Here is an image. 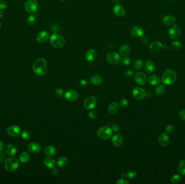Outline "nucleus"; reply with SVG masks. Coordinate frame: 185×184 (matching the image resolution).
Instances as JSON below:
<instances>
[{
    "mask_svg": "<svg viewBox=\"0 0 185 184\" xmlns=\"http://www.w3.org/2000/svg\"><path fill=\"white\" fill-rule=\"evenodd\" d=\"M127 177V173H126L125 172L122 173L121 174V177L122 178H125V177Z\"/></svg>",
    "mask_w": 185,
    "mask_h": 184,
    "instance_id": "obj_57",
    "label": "nucleus"
},
{
    "mask_svg": "<svg viewBox=\"0 0 185 184\" xmlns=\"http://www.w3.org/2000/svg\"><path fill=\"white\" fill-rule=\"evenodd\" d=\"M113 11L115 15L119 18H122L126 14L125 8L121 4H117L113 9Z\"/></svg>",
    "mask_w": 185,
    "mask_h": 184,
    "instance_id": "obj_14",
    "label": "nucleus"
},
{
    "mask_svg": "<svg viewBox=\"0 0 185 184\" xmlns=\"http://www.w3.org/2000/svg\"><path fill=\"white\" fill-rule=\"evenodd\" d=\"M113 1L114 3L117 4H118L119 2V1H120V0H113Z\"/></svg>",
    "mask_w": 185,
    "mask_h": 184,
    "instance_id": "obj_58",
    "label": "nucleus"
},
{
    "mask_svg": "<svg viewBox=\"0 0 185 184\" xmlns=\"http://www.w3.org/2000/svg\"><path fill=\"white\" fill-rule=\"evenodd\" d=\"M103 81L102 77L99 74H94L90 78V81L92 85H100Z\"/></svg>",
    "mask_w": 185,
    "mask_h": 184,
    "instance_id": "obj_28",
    "label": "nucleus"
},
{
    "mask_svg": "<svg viewBox=\"0 0 185 184\" xmlns=\"http://www.w3.org/2000/svg\"><path fill=\"white\" fill-rule=\"evenodd\" d=\"M106 60L109 64L117 65L121 62V58L120 56L116 52H110L107 53Z\"/></svg>",
    "mask_w": 185,
    "mask_h": 184,
    "instance_id": "obj_7",
    "label": "nucleus"
},
{
    "mask_svg": "<svg viewBox=\"0 0 185 184\" xmlns=\"http://www.w3.org/2000/svg\"><path fill=\"white\" fill-rule=\"evenodd\" d=\"M121 61L122 64H124V65L127 66V65H128L130 64L131 62V58L129 57H128L127 56H125L122 58V59L121 60Z\"/></svg>",
    "mask_w": 185,
    "mask_h": 184,
    "instance_id": "obj_42",
    "label": "nucleus"
},
{
    "mask_svg": "<svg viewBox=\"0 0 185 184\" xmlns=\"http://www.w3.org/2000/svg\"><path fill=\"white\" fill-rule=\"evenodd\" d=\"M55 95L59 98H61L64 95V91L61 88H57L55 90Z\"/></svg>",
    "mask_w": 185,
    "mask_h": 184,
    "instance_id": "obj_43",
    "label": "nucleus"
},
{
    "mask_svg": "<svg viewBox=\"0 0 185 184\" xmlns=\"http://www.w3.org/2000/svg\"><path fill=\"white\" fill-rule=\"evenodd\" d=\"M88 115H89V117H90V118L92 119V120L95 119L97 117V113L95 111H93V110H92V111H90L89 112Z\"/></svg>",
    "mask_w": 185,
    "mask_h": 184,
    "instance_id": "obj_45",
    "label": "nucleus"
},
{
    "mask_svg": "<svg viewBox=\"0 0 185 184\" xmlns=\"http://www.w3.org/2000/svg\"><path fill=\"white\" fill-rule=\"evenodd\" d=\"M145 70L147 74H152L155 70V65L152 60H148L146 61L145 66Z\"/></svg>",
    "mask_w": 185,
    "mask_h": 184,
    "instance_id": "obj_25",
    "label": "nucleus"
},
{
    "mask_svg": "<svg viewBox=\"0 0 185 184\" xmlns=\"http://www.w3.org/2000/svg\"><path fill=\"white\" fill-rule=\"evenodd\" d=\"M179 116L182 120H185V109L182 110L179 113Z\"/></svg>",
    "mask_w": 185,
    "mask_h": 184,
    "instance_id": "obj_54",
    "label": "nucleus"
},
{
    "mask_svg": "<svg viewBox=\"0 0 185 184\" xmlns=\"http://www.w3.org/2000/svg\"><path fill=\"white\" fill-rule=\"evenodd\" d=\"M132 35L136 37H141L144 34V29L139 25H135L131 29Z\"/></svg>",
    "mask_w": 185,
    "mask_h": 184,
    "instance_id": "obj_20",
    "label": "nucleus"
},
{
    "mask_svg": "<svg viewBox=\"0 0 185 184\" xmlns=\"http://www.w3.org/2000/svg\"><path fill=\"white\" fill-rule=\"evenodd\" d=\"M88 81L85 79H82L80 81V84L82 86H86L88 85Z\"/></svg>",
    "mask_w": 185,
    "mask_h": 184,
    "instance_id": "obj_51",
    "label": "nucleus"
},
{
    "mask_svg": "<svg viewBox=\"0 0 185 184\" xmlns=\"http://www.w3.org/2000/svg\"><path fill=\"white\" fill-rule=\"evenodd\" d=\"M125 76L128 77V78H131L133 76V71L131 70H128L127 71H125Z\"/></svg>",
    "mask_w": 185,
    "mask_h": 184,
    "instance_id": "obj_50",
    "label": "nucleus"
},
{
    "mask_svg": "<svg viewBox=\"0 0 185 184\" xmlns=\"http://www.w3.org/2000/svg\"><path fill=\"white\" fill-rule=\"evenodd\" d=\"M64 98L66 100L74 102L78 99V92L74 90H69L64 93Z\"/></svg>",
    "mask_w": 185,
    "mask_h": 184,
    "instance_id": "obj_12",
    "label": "nucleus"
},
{
    "mask_svg": "<svg viewBox=\"0 0 185 184\" xmlns=\"http://www.w3.org/2000/svg\"><path fill=\"white\" fill-rule=\"evenodd\" d=\"M1 22H0V29H1Z\"/></svg>",
    "mask_w": 185,
    "mask_h": 184,
    "instance_id": "obj_60",
    "label": "nucleus"
},
{
    "mask_svg": "<svg viewBox=\"0 0 185 184\" xmlns=\"http://www.w3.org/2000/svg\"><path fill=\"white\" fill-rule=\"evenodd\" d=\"M7 133L11 137H16L21 134V130L17 125H11L8 128Z\"/></svg>",
    "mask_w": 185,
    "mask_h": 184,
    "instance_id": "obj_11",
    "label": "nucleus"
},
{
    "mask_svg": "<svg viewBox=\"0 0 185 184\" xmlns=\"http://www.w3.org/2000/svg\"><path fill=\"white\" fill-rule=\"evenodd\" d=\"M171 46L174 49L177 50L181 49L182 47L181 43L177 40L172 41L171 43Z\"/></svg>",
    "mask_w": 185,
    "mask_h": 184,
    "instance_id": "obj_37",
    "label": "nucleus"
},
{
    "mask_svg": "<svg viewBox=\"0 0 185 184\" xmlns=\"http://www.w3.org/2000/svg\"><path fill=\"white\" fill-rule=\"evenodd\" d=\"M158 143L161 146L166 147L169 143V138L166 133H161L158 137Z\"/></svg>",
    "mask_w": 185,
    "mask_h": 184,
    "instance_id": "obj_17",
    "label": "nucleus"
},
{
    "mask_svg": "<svg viewBox=\"0 0 185 184\" xmlns=\"http://www.w3.org/2000/svg\"><path fill=\"white\" fill-rule=\"evenodd\" d=\"M43 163L49 169H52L55 166L56 164L55 159L51 157H48L46 158L43 160Z\"/></svg>",
    "mask_w": 185,
    "mask_h": 184,
    "instance_id": "obj_30",
    "label": "nucleus"
},
{
    "mask_svg": "<svg viewBox=\"0 0 185 184\" xmlns=\"http://www.w3.org/2000/svg\"><path fill=\"white\" fill-rule=\"evenodd\" d=\"M44 153L47 157H52L56 153V150L52 145H48L44 150Z\"/></svg>",
    "mask_w": 185,
    "mask_h": 184,
    "instance_id": "obj_27",
    "label": "nucleus"
},
{
    "mask_svg": "<svg viewBox=\"0 0 185 184\" xmlns=\"http://www.w3.org/2000/svg\"><path fill=\"white\" fill-rule=\"evenodd\" d=\"M177 74L176 72L171 69L166 70L161 77V81L164 84L171 85L173 84L177 81Z\"/></svg>",
    "mask_w": 185,
    "mask_h": 184,
    "instance_id": "obj_2",
    "label": "nucleus"
},
{
    "mask_svg": "<svg viewBox=\"0 0 185 184\" xmlns=\"http://www.w3.org/2000/svg\"><path fill=\"white\" fill-rule=\"evenodd\" d=\"M22 138L25 140H28L31 137V133L27 130H25L21 132Z\"/></svg>",
    "mask_w": 185,
    "mask_h": 184,
    "instance_id": "obj_39",
    "label": "nucleus"
},
{
    "mask_svg": "<svg viewBox=\"0 0 185 184\" xmlns=\"http://www.w3.org/2000/svg\"><path fill=\"white\" fill-rule=\"evenodd\" d=\"M50 44L56 49H60L64 46L66 39L62 35L58 33H54L50 37Z\"/></svg>",
    "mask_w": 185,
    "mask_h": 184,
    "instance_id": "obj_3",
    "label": "nucleus"
},
{
    "mask_svg": "<svg viewBox=\"0 0 185 184\" xmlns=\"http://www.w3.org/2000/svg\"><path fill=\"white\" fill-rule=\"evenodd\" d=\"M19 165L18 160L13 157L8 158L4 161L5 169L9 172H13L18 170Z\"/></svg>",
    "mask_w": 185,
    "mask_h": 184,
    "instance_id": "obj_4",
    "label": "nucleus"
},
{
    "mask_svg": "<svg viewBox=\"0 0 185 184\" xmlns=\"http://www.w3.org/2000/svg\"><path fill=\"white\" fill-rule=\"evenodd\" d=\"M136 174H137V173L135 170H129L127 173V177L129 179H133L136 176Z\"/></svg>",
    "mask_w": 185,
    "mask_h": 184,
    "instance_id": "obj_40",
    "label": "nucleus"
},
{
    "mask_svg": "<svg viewBox=\"0 0 185 184\" xmlns=\"http://www.w3.org/2000/svg\"><path fill=\"white\" fill-rule=\"evenodd\" d=\"M133 96L135 99L137 100H141L143 99L146 95V92L143 88L141 87H136L133 89Z\"/></svg>",
    "mask_w": 185,
    "mask_h": 184,
    "instance_id": "obj_10",
    "label": "nucleus"
},
{
    "mask_svg": "<svg viewBox=\"0 0 185 184\" xmlns=\"http://www.w3.org/2000/svg\"><path fill=\"white\" fill-rule=\"evenodd\" d=\"M119 110V105L118 103L113 102L110 103L108 106V111L110 114L113 115L118 112Z\"/></svg>",
    "mask_w": 185,
    "mask_h": 184,
    "instance_id": "obj_26",
    "label": "nucleus"
},
{
    "mask_svg": "<svg viewBox=\"0 0 185 184\" xmlns=\"http://www.w3.org/2000/svg\"><path fill=\"white\" fill-rule=\"evenodd\" d=\"M112 130L108 126L101 127L97 131L96 134L98 137L102 140H108L112 137Z\"/></svg>",
    "mask_w": 185,
    "mask_h": 184,
    "instance_id": "obj_5",
    "label": "nucleus"
},
{
    "mask_svg": "<svg viewBox=\"0 0 185 184\" xmlns=\"http://www.w3.org/2000/svg\"><path fill=\"white\" fill-rule=\"evenodd\" d=\"M181 34V28L179 25H173L169 29L168 35L172 39H176Z\"/></svg>",
    "mask_w": 185,
    "mask_h": 184,
    "instance_id": "obj_8",
    "label": "nucleus"
},
{
    "mask_svg": "<svg viewBox=\"0 0 185 184\" xmlns=\"http://www.w3.org/2000/svg\"><path fill=\"white\" fill-rule=\"evenodd\" d=\"M32 70L34 73L38 76L45 75L48 70L46 60L43 58L37 59L33 64Z\"/></svg>",
    "mask_w": 185,
    "mask_h": 184,
    "instance_id": "obj_1",
    "label": "nucleus"
},
{
    "mask_svg": "<svg viewBox=\"0 0 185 184\" xmlns=\"http://www.w3.org/2000/svg\"><path fill=\"white\" fill-rule=\"evenodd\" d=\"M97 100L93 96H88L85 98L84 102V106L87 110H92L96 105Z\"/></svg>",
    "mask_w": 185,
    "mask_h": 184,
    "instance_id": "obj_9",
    "label": "nucleus"
},
{
    "mask_svg": "<svg viewBox=\"0 0 185 184\" xmlns=\"http://www.w3.org/2000/svg\"><path fill=\"white\" fill-rule=\"evenodd\" d=\"M112 142L113 145L116 147H120L124 143V138L121 134H115L112 139Z\"/></svg>",
    "mask_w": 185,
    "mask_h": 184,
    "instance_id": "obj_19",
    "label": "nucleus"
},
{
    "mask_svg": "<svg viewBox=\"0 0 185 184\" xmlns=\"http://www.w3.org/2000/svg\"><path fill=\"white\" fill-rule=\"evenodd\" d=\"M39 7V4L36 0H27L25 4V9L29 14H34Z\"/></svg>",
    "mask_w": 185,
    "mask_h": 184,
    "instance_id": "obj_6",
    "label": "nucleus"
},
{
    "mask_svg": "<svg viewBox=\"0 0 185 184\" xmlns=\"http://www.w3.org/2000/svg\"><path fill=\"white\" fill-rule=\"evenodd\" d=\"M97 56V55L96 51L93 49H90L88 50L85 53V59L89 62H93L96 60Z\"/></svg>",
    "mask_w": 185,
    "mask_h": 184,
    "instance_id": "obj_18",
    "label": "nucleus"
},
{
    "mask_svg": "<svg viewBox=\"0 0 185 184\" xmlns=\"http://www.w3.org/2000/svg\"><path fill=\"white\" fill-rule=\"evenodd\" d=\"M141 42L144 44H148V42H149V41H150V39H149L147 37H146V36H143L142 37H141Z\"/></svg>",
    "mask_w": 185,
    "mask_h": 184,
    "instance_id": "obj_52",
    "label": "nucleus"
},
{
    "mask_svg": "<svg viewBox=\"0 0 185 184\" xmlns=\"http://www.w3.org/2000/svg\"><path fill=\"white\" fill-rule=\"evenodd\" d=\"M51 173L54 176H56L57 174L59 173V170L57 169L56 167H53V168L51 169Z\"/></svg>",
    "mask_w": 185,
    "mask_h": 184,
    "instance_id": "obj_53",
    "label": "nucleus"
},
{
    "mask_svg": "<svg viewBox=\"0 0 185 184\" xmlns=\"http://www.w3.org/2000/svg\"><path fill=\"white\" fill-rule=\"evenodd\" d=\"M162 48V46L161 43L159 41H154L150 44V51L153 54H157L160 52Z\"/></svg>",
    "mask_w": 185,
    "mask_h": 184,
    "instance_id": "obj_16",
    "label": "nucleus"
},
{
    "mask_svg": "<svg viewBox=\"0 0 185 184\" xmlns=\"http://www.w3.org/2000/svg\"><path fill=\"white\" fill-rule=\"evenodd\" d=\"M6 155L5 153L2 152V151H0V164L4 163V162L6 160Z\"/></svg>",
    "mask_w": 185,
    "mask_h": 184,
    "instance_id": "obj_48",
    "label": "nucleus"
},
{
    "mask_svg": "<svg viewBox=\"0 0 185 184\" xmlns=\"http://www.w3.org/2000/svg\"><path fill=\"white\" fill-rule=\"evenodd\" d=\"M112 130L116 132L120 131V126L117 123H114L112 124Z\"/></svg>",
    "mask_w": 185,
    "mask_h": 184,
    "instance_id": "obj_47",
    "label": "nucleus"
},
{
    "mask_svg": "<svg viewBox=\"0 0 185 184\" xmlns=\"http://www.w3.org/2000/svg\"><path fill=\"white\" fill-rule=\"evenodd\" d=\"M135 81L138 85H143L145 84L147 81L146 75L143 71L138 72L135 74Z\"/></svg>",
    "mask_w": 185,
    "mask_h": 184,
    "instance_id": "obj_13",
    "label": "nucleus"
},
{
    "mask_svg": "<svg viewBox=\"0 0 185 184\" xmlns=\"http://www.w3.org/2000/svg\"><path fill=\"white\" fill-rule=\"evenodd\" d=\"M128 104H129V101H128V100H127V99H121V100H120V105L121 107H125L128 106Z\"/></svg>",
    "mask_w": 185,
    "mask_h": 184,
    "instance_id": "obj_46",
    "label": "nucleus"
},
{
    "mask_svg": "<svg viewBox=\"0 0 185 184\" xmlns=\"http://www.w3.org/2000/svg\"><path fill=\"white\" fill-rule=\"evenodd\" d=\"M176 18L174 16L168 15L164 16L162 20V22L164 25H173L176 22Z\"/></svg>",
    "mask_w": 185,
    "mask_h": 184,
    "instance_id": "obj_22",
    "label": "nucleus"
},
{
    "mask_svg": "<svg viewBox=\"0 0 185 184\" xmlns=\"http://www.w3.org/2000/svg\"><path fill=\"white\" fill-rule=\"evenodd\" d=\"M7 7V2L4 0H0V9L4 10Z\"/></svg>",
    "mask_w": 185,
    "mask_h": 184,
    "instance_id": "obj_44",
    "label": "nucleus"
},
{
    "mask_svg": "<svg viewBox=\"0 0 185 184\" xmlns=\"http://www.w3.org/2000/svg\"><path fill=\"white\" fill-rule=\"evenodd\" d=\"M175 130L174 126L172 125H168L165 129V132L167 134H172L174 132Z\"/></svg>",
    "mask_w": 185,
    "mask_h": 184,
    "instance_id": "obj_41",
    "label": "nucleus"
},
{
    "mask_svg": "<svg viewBox=\"0 0 185 184\" xmlns=\"http://www.w3.org/2000/svg\"><path fill=\"white\" fill-rule=\"evenodd\" d=\"M60 1H62V2H64V1H66V0H59Z\"/></svg>",
    "mask_w": 185,
    "mask_h": 184,
    "instance_id": "obj_59",
    "label": "nucleus"
},
{
    "mask_svg": "<svg viewBox=\"0 0 185 184\" xmlns=\"http://www.w3.org/2000/svg\"><path fill=\"white\" fill-rule=\"evenodd\" d=\"M143 62L141 60H135L133 64V68L135 70H139L143 68Z\"/></svg>",
    "mask_w": 185,
    "mask_h": 184,
    "instance_id": "obj_35",
    "label": "nucleus"
},
{
    "mask_svg": "<svg viewBox=\"0 0 185 184\" xmlns=\"http://www.w3.org/2000/svg\"><path fill=\"white\" fill-rule=\"evenodd\" d=\"M68 162V160L66 157L61 156L57 159V166L60 167V168H64L67 165Z\"/></svg>",
    "mask_w": 185,
    "mask_h": 184,
    "instance_id": "obj_32",
    "label": "nucleus"
},
{
    "mask_svg": "<svg viewBox=\"0 0 185 184\" xmlns=\"http://www.w3.org/2000/svg\"><path fill=\"white\" fill-rule=\"evenodd\" d=\"M19 159L23 164L28 163L30 160V155L27 152H22L19 156Z\"/></svg>",
    "mask_w": 185,
    "mask_h": 184,
    "instance_id": "obj_31",
    "label": "nucleus"
},
{
    "mask_svg": "<svg viewBox=\"0 0 185 184\" xmlns=\"http://www.w3.org/2000/svg\"><path fill=\"white\" fill-rule=\"evenodd\" d=\"M129 183V181L125 179V178H121L117 182V184H128Z\"/></svg>",
    "mask_w": 185,
    "mask_h": 184,
    "instance_id": "obj_49",
    "label": "nucleus"
},
{
    "mask_svg": "<svg viewBox=\"0 0 185 184\" xmlns=\"http://www.w3.org/2000/svg\"><path fill=\"white\" fill-rule=\"evenodd\" d=\"M178 172L181 176L185 175V160H182L179 163L178 166Z\"/></svg>",
    "mask_w": 185,
    "mask_h": 184,
    "instance_id": "obj_33",
    "label": "nucleus"
},
{
    "mask_svg": "<svg viewBox=\"0 0 185 184\" xmlns=\"http://www.w3.org/2000/svg\"><path fill=\"white\" fill-rule=\"evenodd\" d=\"M131 47L128 44H124L120 48V53L122 56H127L131 53Z\"/></svg>",
    "mask_w": 185,
    "mask_h": 184,
    "instance_id": "obj_29",
    "label": "nucleus"
},
{
    "mask_svg": "<svg viewBox=\"0 0 185 184\" xmlns=\"http://www.w3.org/2000/svg\"><path fill=\"white\" fill-rule=\"evenodd\" d=\"M49 38V33L46 31H42L40 32L36 36V41L39 43H44L46 42Z\"/></svg>",
    "mask_w": 185,
    "mask_h": 184,
    "instance_id": "obj_15",
    "label": "nucleus"
},
{
    "mask_svg": "<svg viewBox=\"0 0 185 184\" xmlns=\"http://www.w3.org/2000/svg\"><path fill=\"white\" fill-rule=\"evenodd\" d=\"M166 88L164 85L160 84L157 86V88L155 89V93L157 96H161L164 95L165 92Z\"/></svg>",
    "mask_w": 185,
    "mask_h": 184,
    "instance_id": "obj_34",
    "label": "nucleus"
},
{
    "mask_svg": "<svg viewBox=\"0 0 185 184\" xmlns=\"http://www.w3.org/2000/svg\"><path fill=\"white\" fill-rule=\"evenodd\" d=\"M161 78L157 74H152L148 78V81L150 85L155 86L159 85L161 82Z\"/></svg>",
    "mask_w": 185,
    "mask_h": 184,
    "instance_id": "obj_24",
    "label": "nucleus"
},
{
    "mask_svg": "<svg viewBox=\"0 0 185 184\" xmlns=\"http://www.w3.org/2000/svg\"><path fill=\"white\" fill-rule=\"evenodd\" d=\"M181 180V177L180 174H175L173 175L171 178V182L172 184H178Z\"/></svg>",
    "mask_w": 185,
    "mask_h": 184,
    "instance_id": "obj_36",
    "label": "nucleus"
},
{
    "mask_svg": "<svg viewBox=\"0 0 185 184\" xmlns=\"http://www.w3.org/2000/svg\"><path fill=\"white\" fill-rule=\"evenodd\" d=\"M36 17L35 15H31L30 16H29L28 18H27V23L29 25H32L35 23Z\"/></svg>",
    "mask_w": 185,
    "mask_h": 184,
    "instance_id": "obj_38",
    "label": "nucleus"
},
{
    "mask_svg": "<svg viewBox=\"0 0 185 184\" xmlns=\"http://www.w3.org/2000/svg\"><path fill=\"white\" fill-rule=\"evenodd\" d=\"M5 151H6V153L8 155L11 156V157L14 156L16 154L17 152H18L17 148L16 147V146L14 145L11 144H8L6 146Z\"/></svg>",
    "mask_w": 185,
    "mask_h": 184,
    "instance_id": "obj_23",
    "label": "nucleus"
},
{
    "mask_svg": "<svg viewBox=\"0 0 185 184\" xmlns=\"http://www.w3.org/2000/svg\"><path fill=\"white\" fill-rule=\"evenodd\" d=\"M4 16V12L2 11H0V18H2Z\"/></svg>",
    "mask_w": 185,
    "mask_h": 184,
    "instance_id": "obj_56",
    "label": "nucleus"
},
{
    "mask_svg": "<svg viewBox=\"0 0 185 184\" xmlns=\"http://www.w3.org/2000/svg\"><path fill=\"white\" fill-rule=\"evenodd\" d=\"M27 149L29 152L32 153H37L41 151V147L39 143H31L29 144Z\"/></svg>",
    "mask_w": 185,
    "mask_h": 184,
    "instance_id": "obj_21",
    "label": "nucleus"
},
{
    "mask_svg": "<svg viewBox=\"0 0 185 184\" xmlns=\"http://www.w3.org/2000/svg\"><path fill=\"white\" fill-rule=\"evenodd\" d=\"M4 148V142L0 140V151H2Z\"/></svg>",
    "mask_w": 185,
    "mask_h": 184,
    "instance_id": "obj_55",
    "label": "nucleus"
},
{
    "mask_svg": "<svg viewBox=\"0 0 185 184\" xmlns=\"http://www.w3.org/2000/svg\"><path fill=\"white\" fill-rule=\"evenodd\" d=\"M169 1H173V0H169Z\"/></svg>",
    "mask_w": 185,
    "mask_h": 184,
    "instance_id": "obj_61",
    "label": "nucleus"
}]
</instances>
